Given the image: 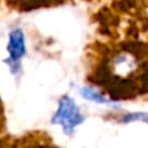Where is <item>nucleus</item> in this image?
<instances>
[{"mask_svg":"<svg viewBox=\"0 0 148 148\" xmlns=\"http://www.w3.org/2000/svg\"><path fill=\"white\" fill-rule=\"evenodd\" d=\"M84 117L79 112L78 105L70 96H64L60 99L59 108L52 117V123H59L62 126L64 133L70 135L78 125L83 123Z\"/></svg>","mask_w":148,"mask_h":148,"instance_id":"1","label":"nucleus"},{"mask_svg":"<svg viewBox=\"0 0 148 148\" xmlns=\"http://www.w3.org/2000/svg\"><path fill=\"white\" fill-rule=\"evenodd\" d=\"M7 49L9 52V59L13 61H20L21 57L26 53L25 36L21 29H14L10 31Z\"/></svg>","mask_w":148,"mask_h":148,"instance_id":"2","label":"nucleus"},{"mask_svg":"<svg viewBox=\"0 0 148 148\" xmlns=\"http://www.w3.org/2000/svg\"><path fill=\"white\" fill-rule=\"evenodd\" d=\"M81 94L84 99L91 100L94 103H97V104H110L112 100L109 97H107L105 95H103L101 92H99L97 90L92 88V87H83L81 88Z\"/></svg>","mask_w":148,"mask_h":148,"instance_id":"3","label":"nucleus"},{"mask_svg":"<svg viewBox=\"0 0 148 148\" xmlns=\"http://www.w3.org/2000/svg\"><path fill=\"white\" fill-rule=\"evenodd\" d=\"M120 121H121V122H123V123L135 122V121H143V122H148V113H144V112L129 113V114H125L123 117H121Z\"/></svg>","mask_w":148,"mask_h":148,"instance_id":"4","label":"nucleus"}]
</instances>
